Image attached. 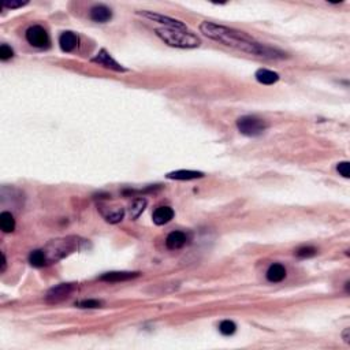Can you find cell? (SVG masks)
I'll list each match as a JSON object with an SVG mask.
<instances>
[{"instance_id": "cell-1", "label": "cell", "mask_w": 350, "mask_h": 350, "mask_svg": "<svg viewBox=\"0 0 350 350\" xmlns=\"http://www.w3.org/2000/svg\"><path fill=\"white\" fill-rule=\"evenodd\" d=\"M200 32L205 37H208L211 40L218 41L223 46L242 51L245 54L260 56V58L278 59V58H285V55H286L283 54L282 51L260 44L253 37L246 34L245 32L237 30V29H232V27L223 26V25H218V23L205 21L200 25Z\"/></svg>"}, {"instance_id": "cell-2", "label": "cell", "mask_w": 350, "mask_h": 350, "mask_svg": "<svg viewBox=\"0 0 350 350\" xmlns=\"http://www.w3.org/2000/svg\"><path fill=\"white\" fill-rule=\"evenodd\" d=\"M156 36L160 40L164 41L174 48H183V50H190L201 46L200 37L196 36L195 33L187 32L186 29H169V27H160L156 29Z\"/></svg>"}, {"instance_id": "cell-3", "label": "cell", "mask_w": 350, "mask_h": 350, "mask_svg": "<svg viewBox=\"0 0 350 350\" xmlns=\"http://www.w3.org/2000/svg\"><path fill=\"white\" fill-rule=\"evenodd\" d=\"M80 238L77 237H66V238H58V240H52L48 245L43 249L44 255H46L47 263L54 264L59 260L64 259L66 256L73 253L78 249L80 245Z\"/></svg>"}, {"instance_id": "cell-4", "label": "cell", "mask_w": 350, "mask_h": 350, "mask_svg": "<svg viewBox=\"0 0 350 350\" xmlns=\"http://www.w3.org/2000/svg\"><path fill=\"white\" fill-rule=\"evenodd\" d=\"M268 128L267 122L264 119H260L255 115H245L237 121V129L238 132L246 137L261 136L265 129Z\"/></svg>"}, {"instance_id": "cell-5", "label": "cell", "mask_w": 350, "mask_h": 350, "mask_svg": "<svg viewBox=\"0 0 350 350\" xmlns=\"http://www.w3.org/2000/svg\"><path fill=\"white\" fill-rule=\"evenodd\" d=\"M25 37H26L27 43L36 48H48L50 47V36H48L46 29L40 25L29 27L25 33Z\"/></svg>"}, {"instance_id": "cell-6", "label": "cell", "mask_w": 350, "mask_h": 350, "mask_svg": "<svg viewBox=\"0 0 350 350\" xmlns=\"http://www.w3.org/2000/svg\"><path fill=\"white\" fill-rule=\"evenodd\" d=\"M74 289H75V283H60L58 286L52 287V289L48 290L46 301L48 304H59V302L70 297Z\"/></svg>"}, {"instance_id": "cell-7", "label": "cell", "mask_w": 350, "mask_h": 350, "mask_svg": "<svg viewBox=\"0 0 350 350\" xmlns=\"http://www.w3.org/2000/svg\"><path fill=\"white\" fill-rule=\"evenodd\" d=\"M137 14L142 15L144 18L153 21V22L162 23V25H164V27H169V29H186L185 23L182 22V21L167 17V15H163V14L152 13V11H137Z\"/></svg>"}, {"instance_id": "cell-8", "label": "cell", "mask_w": 350, "mask_h": 350, "mask_svg": "<svg viewBox=\"0 0 350 350\" xmlns=\"http://www.w3.org/2000/svg\"><path fill=\"white\" fill-rule=\"evenodd\" d=\"M92 62H93V63L100 64V66H103V67L105 68H109V70L118 71V73H125V71H128V68H125L122 64H119L105 50L99 51V54L96 55L95 58L92 59Z\"/></svg>"}, {"instance_id": "cell-9", "label": "cell", "mask_w": 350, "mask_h": 350, "mask_svg": "<svg viewBox=\"0 0 350 350\" xmlns=\"http://www.w3.org/2000/svg\"><path fill=\"white\" fill-rule=\"evenodd\" d=\"M141 273H130V271H111L103 274L99 279L103 282H125L134 278H138Z\"/></svg>"}, {"instance_id": "cell-10", "label": "cell", "mask_w": 350, "mask_h": 350, "mask_svg": "<svg viewBox=\"0 0 350 350\" xmlns=\"http://www.w3.org/2000/svg\"><path fill=\"white\" fill-rule=\"evenodd\" d=\"M92 21H95L97 23H105L108 22L109 19L112 18V11L109 7L104 5H97L93 6L89 13Z\"/></svg>"}, {"instance_id": "cell-11", "label": "cell", "mask_w": 350, "mask_h": 350, "mask_svg": "<svg viewBox=\"0 0 350 350\" xmlns=\"http://www.w3.org/2000/svg\"><path fill=\"white\" fill-rule=\"evenodd\" d=\"M78 36L74 32H63L59 37L60 50L63 52H73L78 47Z\"/></svg>"}, {"instance_id": "cell-12", "label": "cell", "mask_w": 350, "mask_h": 350, "mask_svg": "<svg viewBox=\"0 0 350 350\" xmlns=\"http://www.w3.org/2000/svg\"><path fill=\"white\" fill-rule=\"evenodd\" d=\"M166 177L169 179H175V181H193V179H200L204 178V173L201 171H193V170H177L173 173H169Z\"/></svg>"}, {"instance_id": "cell-13", "label": "cell", "mask_w": 350, "mask_h": 350, "mask_svg": "<svg viewBox=\"0 0 350 350\" xmlns=\"http://www.w3.org/2000/svg\"><path fill=\"white\" fill-rule=\"evenodd\" d=\"M187 237L185 232L182 231H173L170 232L169 237L166 238V246L170 250H178L186 245Z\"/></svg>"}, {"instance_id": "cell-14", "label": "cell", "mask_w": 350, "mask_h": 350, "mask_svg": "<svg viewBox=\"0 0 350 350\" xmlns=\"http://www.w3.org/2000/svg\"><path fill=\"white\" fill-rule=\"evenodd\" d=\"M174 218V211L171 207H159L155 209V212L152 215V220L158 226H163L171 222V219Z\"/></svg>"}, {"instance_id": "cell-15", "label": "cell", "mask_w": 350, "mask_h": 350, "mask_svg": "<svg viewBox=\"0 0 350 350\" xmlns=\"http://www.w3.org/2000/svg\"><path fill=\"white\" fill-rule=\"evenodd\" d=\"M265 277L268 279V282L271 283L282 282L283 279L286 278V268H285V265H282V264L275 263L269 267L267 274H265Z\"/></svg>"}, {"instance_id": "cell-16", "label": "cell", "mask_w": 350, "mask_h": 350, "mask_svg": "<svg viewBox=\"0 0 350 350\" xmlns=\"http://www.w3.org/2000/svg\"><path fill=\"white\" fill-rule=\"evenodd\" d=\"M255 77L263 85H274V84H277L279 81V74L275 73V71H271V70H267V68L257 70Z\"/></svg>"}, {"instance_id": "cell-17", "label": "cell", "mask_w": 350, "mask_h": 350, "mask_svg": "<svg viewBox=\"0 0 350 350\" xmlns=\"http://www.w3.org/2000/svg\"><path fill=\"white\" fill-rule=\"evenodd\" d=\"M0 228L5 232H13L15 230V219L10 212H2L0 214Z\"/></svg>"}, {"instance_id": "cell-18", "label": "cell", "mask_w": 350, "mask_h": 350, "mask_svg": "<svg viewBox=\"0 0 350 350\" xmlns=\"http://www.w3.org/2000/svg\"><path fill=\"white\" fill-rule=\"evenodd\" d=\"M146 204H148V201H146L145 199H136V200L133 201L132 205H130V208H129V215H130V218L132 219L140 218V215L144 212Z\"/></svg>"}, {"instance_id": "cell-19", "label": "cell", "mask_w": 350, "mask_h": 350, "mask_svg": "<svg viewBox=\"0 0 350 350\" xmlns=\"http://www.w3.org/2000/svg\"><path fill=\"white\" fill-rule=\"evenodd\" d=\"M29 263L32 264L33 267H36V268H41V267H46V265H48L46 255H44L43 249L33 250L32 253L29 255Z\"/></svg>"}, {"instance_id": "cell-20", "label": "cell", "mask_w": 350, "mask_h": 350, "mask_svg": "<svg viewBox=\"0 0 350 350\" xmlns=\"http://www.w3.org/2000/svg\"><path fill=\"white\" fill-rule=\"evenodd\" d=\"M103 215H104V219L107 222L111 223V224H116V223L122 222L123 218H125V209L121 207V208H115L112 211H108L107 214L104 212Z\"/></svg>"}, {"instance_id": "cell-21", "label": "cell", "mask_w": 350, "mask_h": 350, "mask_svg": "<svg viewBox=\"0 0 350 350\" xmlns=\"http://www.w3.org/2000/svg\"><path fill=\"white\" fill-rule=\"evenodd\" d=\"M219 331L224 337H230V335H232L237 331V326L231 320H223L222 323L219 324Z\"/></svg>"}, {"instance_id": "cell-22", "label": "cell", "mask_w": 350, "mask_h": 350, "mask_svg": "<svg viewBox=\"0 0 350 350\" xmlns=\"http://www.w3.org/2000/svg\"><path fill=\"white\" fill-rule=\"evenodd\" d=\"M316 253H318V249L314 246H302L296 250V256L300 259H309V257H314Z\"/></svg>"}, {"instance_id": "cell-23", "label": "cell", "mask_w": 350, "mask_h": 350, "mask_svg": "<svg viewBox=\"0 0 350 350\" xmlns=\"http://www.w3.org/2000/svg\"><path fill=\"white\" fill-rule=\"evenodd\" d=\"M103 305V301L100 300H84L81 302H78V308H84V309H93V308H101Z\"/></svg>"}, {"instance_id": "cell-24", "label": "cell", "mask_w": 350, "mask_h": 350, "mask_svg": "<svg viewBox=\"0 0 350 350\" xmlns=\"http://www.w3.org/2000/svg\"><path fill=\"white\" fill-rule=\"evenodd\" d=\"M14 56V51L11 47H9L7 44H2L0 46V59L3 62H7L9 59H11Z\"/></svg>"}, {"instance_id": "cell-25", "label": "cell", "mask_w": 350, "mask_h": 350, "mask_svg": "<svg viewBox=\"0 0 350 350\" xmlns=\"http://www.w3.org/2000/svg\"><path fill=\"white\" fill-rule=\"evenodd\" d=\"M337 171L339 174H341V175L343 178H349L350 177V164H349V162H341V163H338Z\"/></svg>"}, {"instance_id": "cell-26", "label": "cell", "mask_w": 350, "mask_h": 350, "mask_svg": "<svg viewBox=\"0 0 350 350\" xmlns=\"http://www.w3.org/2000/svg\"><path fill=\"white\" fill-rule=\"evenodd\" d=\"M29 2H15V0H11V2H9V0H5L3 3H2V6L3 7H6V9H19V7H23V6H26Z\"/></svg>"}, {"instance_id": "cell-27", "label": "cell", "mask_w": 350, "mask_h": 350, "mask_svg": "<svg viewBox=\"0 0 350 350\" xmlns=\"http://www.w3.org/2000/svg\"><path fill=\"white\" fill-rule=\"evenodd\" d=\"M2 269H0V273H5L6 271V267H7V259H6V255L5 253H2Z\"/></svg>"}, {"instance_id": "cell-28", "label": "cell", "mask_w": 350, "mask_h": 350, "mask_svg": "<svg viewBox=\"0 0 350 350\" xmlns=\"http://www.w3.org/2000/svg\"><path fill=\"white\" fill-rule=\"evenodd\" d=\"M349 332H350V328H345V331H343V334H342V337H343V339H345L346 343H349Z\"/></svg>"}]
</instances>
